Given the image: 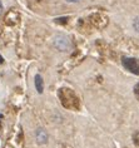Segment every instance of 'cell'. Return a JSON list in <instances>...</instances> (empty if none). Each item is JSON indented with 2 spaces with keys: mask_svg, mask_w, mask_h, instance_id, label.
<instances>
[{
  "mask_svg": "<svg viewBox=\"0 0 139 148\" xmlns=\"http://www.w3.org/2000/svg\"><path fill=\"white\" fill-rule=\"evenodd\" d=\"M55 47L58 48V49H60V50H65L69 47L68 39L65 38V36H61V35L57 36L55 38Z\"/></svg>",
  "mask_w": 139,
  "mask_h": 148,
  "instance_id": "obj_2",
  "label": "cell"
},
{
  "mask_svg": "<svg viewBox=\"0 0 139 148\" xmlns=\"http://www.w3.org/2000/svg\"><path fill=\"white\" fill-rule=\"evenodd\" d=\"M134 29H135V30H137L138 33H139V18H138V19H135L134 20Z\"/></svg>",
  "mask_w": 139,
  "mask_h": 148,
  "instance_id": "obj_6",
  "label": "cell"
},
{
  "mask_svg": "<svg viewBox=\"0 0 139 148\" xmlns=\"http://www.w3.org/2000/svg\"><path fill=\"white\" fill-rule=\"evenodd\" d=\"M3 60H4V59H3L1 57H0V63H3Z\"/></svg>",
  "mask_w": 139,
  "mask_h": 148,
  "instance_id": "obj_9",
  "label": "cell"
},
{
  "mask_svg": "<svg viewBox=\"0 0 139 148\" xmlns=\"http://www.w3.org/2000/svg\"><path fill=\"white\" fill-rule=\"evenodd\" d=\"M123 65L134 74H139V62L133 58H123Z\"/></svg>",
  "mask_w": 139,
  "mask_h": 148,
  "instance_id": "obj_1",
  "label": "cell"
},
{
  "mask_svg": "<svg viewBox=\"0 0 139 148\" xmlns=\"http://www.w3.org/2000/svg\"><path fill=\"white\" fill-rule=\"evenodd\" d=\"M35 88H36V90H38L39 94L43 93V90H44V82H43L42 75H39V74H36V75H35Z\"/></svg>",
  "mask_w": 139,
  "mask_h": 148,
  "instance_id": "obj_3",
  "label": "cell"
},
{
  "mask_svg": "<svg viewBox=\"0 0 139 148\" xmlns=\"http://www.w3.org/2000/svg\"><path fill=\"white\" fill-rule=\"evenodd\" d=\"M68 1H72V3H74V1H79V0H68Z\"/></svg>",
  "mask_w": 139,
  "mask_h": 148,
  "instance_id": "obj_8",
  "label": "cell"
},
{
  "mask_svg": "<svg viewBox=\"0 0 139 148\" xmlns=\"http://www.w3.org/2000/svg\"><path fill=\"white\" fill-rule=\"evenodd\" d=\"M46 138H48V137H46V133L44 132L43 129H39V131L36 132V139H38L40 143L45 142V140H46Z\"/></svg>",
  "mask_w": 139,
  "mask_h": 148,
  "instance_id": "obj_4",
  "label": "cell"
},
{
  "mask_svg": "<svg viewBox=\"0 0 139 148\" xmlns=\"http://www.w3.org/2000/svg\"><path fill=\"white\" fill-rule=\"evenodd\" d=\"M134 143L137 144V146H139V138H138L137 134H134Z\"/></svg>",
  "mask_w": 139,
  "mask_h": 148,
  "instance_id": "obj_7",
  "label": "cell"
},
{
  "mask_svg": "<svg viewBox=\"0 0 139 148\" xmlns=\"http://www.w3.org/2000/svg\"><path fill=\"white\" fill-rule=\"evenodd\" d=\"M134 95L137 97V99L139 101V83H137L134 86Z\"/></svg>",
  "mask_w": 139,
  "mask_h": 148,
  "instance_id": "obj_5",
  "label": "cell"
}]
</instances>
